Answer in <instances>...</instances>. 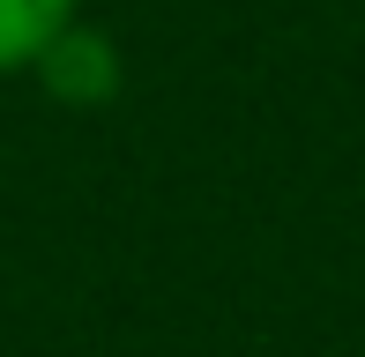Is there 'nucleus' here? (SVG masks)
<instances>
[{
	"label": "nucleus",
	"instance_id": "f257e3e1",
	"mask_svg": "<svg viewBox=\"0 0 365 357\" xmlns=\"http://www.w3.org/2000/svg\"><path fill=\"white\" fill-rule=\"evenodd\" d=\"M30 82L53 97V105H112V97H120V45H112L97 23L75 15V23L38 53Z\"/></svg>",
	"mask_w": 365,
	"mask_h": 357
},
{
	"label": "nucleus",
	"instance_id": "f03ea898",
	"mask_svg": "<svg viewBox=\"0 0 365 357\" xmlns=\"http://www.w3.org/2000/svg\"><path fill=\"white\" fill-rule=\"evenodd\" d=\"M82 15V0H0V75H30L38 53Z\"/></svg>",
	"mask_w": 365,
	"mask_h": 357
}]
</instances>
